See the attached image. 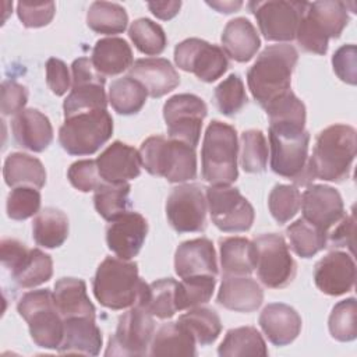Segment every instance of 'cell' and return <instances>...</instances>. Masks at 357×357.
<instances>
[{
	"instance_id": "cell-1",
	"label": "cell",
	"mask_w": 357,
	"mask_h": 357,
	"mask_svg": "<svg viewBox=\"0 0 357 357\" xmlns=\"http://www.w3.org/2000/svg\"><path fill=\"white\" fill-rule=\"evenodd\" d=\"M357 134L347 124H332L324 128L308 156L307 176L310 183L315 178L340 183L350 174L356 158Z\"/></svg>"
},
{
	"instance_id": "cell-2",
	"label": "cell",
	"mask_w": 357,
	"mask_h": 357,
	"mask_svg": "<svg viewBox=\"0 0 357 357\" xmlns=\"http://www.w3.org/2000/svg\"><path fill=\"white\" fill-rule=\"evenodd\" d=\"M297 60V50L287 43L268 46L257 57L247 73V82L254 99L262 107L290 91Z\"/></svg>"
},
{
	"instance_id": "cell-3",
	"label": "cell",
	"mask_w": 357,
	"mask_h": 357,
	"mask_svg": "<svg viewBox=\"0 0 357 357\" xmlns=\"http://www.w3.org/2000/svg\"><path fill=\"white\" fill-rule=\"evenodd\" d=\"M145 282L135 262L119 257L105 258L96 269L92 289L96 300L106 308L124 310L139 301Z\"/></svg>"
},
{
	"instance_id": "cell-4",
	"label": "cell",
	"mask_w": 357,
	"mask_h": 357,
	"mask_svg": "<svg viewBox=\"0 0 357 357\" xmlns=\"http://www.w3.org/2000/svg\"><path fill=\"white\" fill-rule=\"evenodd\" d=\"M141 163L149 174L170 183H185L197 177L195 148L162 135L148 137L139 148Z\"/></svg>"
},
{
	"instance_id": "cell-5",
	"label": "cell",
	"mask_w": 357,
	"mask_h": 357,
	"mask_svg": "<svg viewBox=\"0 0 357 357\" xmlns=\"http://www.w3.org/2000/svg\"><path fill=\"white\" fill-rule=\"evenodd\" d=\"M237 132L230 124L213 120L206 127L202 149V178L212 185H230L238 177Z\"/></svg>"
},
{
	"instance_id": "cell-6",
	"label": "cell",
	"mask_w": 357,
	"mask_h": 357,
	"mask_svg": "<svg viewBox=\"0 0 357 357\" xmlns=\"http://www.w3.org/2000/svg\"><path fill=\"white\" fill-rule=\"evenodd\" d=\"M347 24L346 3L335 0L308 3L297 28V43L308 53L325 54L329 39L339 38Z\"/></svg>"
},
{
	"instance_id": "cell-7",
	"label": "cell",
	"mask_w": 357,
	"mask_h": 357,
	"mask_svg": "<svg viewBox=\"0 0 357 357\" xmlns=\"http://www.w3.org/2000/svg\"><path fill=\"white\" fill-rule=\"evenodd\" d=\"M17 311L26 321L29 335L36 346L49 350L59 349L64 335V318L49 289L25 293L18 300Z\"/></svg>"
},
{
	"instance_id": "cell-8",
	"label": "cell",
	"mask_w": 357,
	"mask_h": 357,
	"mask_svg": "<svg viewBox=\"0 0 357 357\" xmlns=\"http://www.w3.org/2000/svg\"><path fill=\"white\" fill-rule=\"evenodd\" d=\"M113 132V119L106 109L78 113L64 117L59 130L61 148L74 156L95 153L109 141Z\"/></svg>"
},
{
	"instance_id": "cell-9",
	"label": "cell",
	"mask_w": 357,
	"mask_h": 357,
	"mask_svg": "<svg viewBox=\"0 0 357 357\" xmlns=\"http://www.w3.org/2000/svg\"><path fill=\"white\" fill-rule=\"evenodd\" d=\"M269 142L271 169L273 173L294 181L297 185H308V131L269 127Z\"/></svg>"
},
{
	"instance_id": "cell-10",
	"label": "cell",
	"mask_w": 357,
	"mask_h": 357,
	"mask_svg": "<svg viewBox=\"0 0 357 357\" xmlns=\"http://www.w3.org/2000/svg\"><path fill=\"white\" fill-rule=\"evenodd\" d=\"M257 250V273L264 286L283 289L296 276V262L284 238L276 233H265L254 241Z\"/></svg>"
},
{
	"instance_id": "cell-11",
	"label": "cell",
	"mask_w": 357,
	"mask_h": 357,
	"mask_svg": "<svg viewBox=\"0 0 357 357\" xmlns=\"http://www.w3.org/2000/svg\"><path fill=\"white\" fill-rule=\"evenodd\" d=\"M213 225L226 233L247 231L255 218L252 205L241 192L230 185H209L205 192Z\"/></svg>"
},
{
	"instance_id": "cell-12",
	"label": "cell",
	"mask_w": 357,
	"mask_h": 357,
	"mask_svg": "<svg viewBox=\"0 0 357 357\" xmlns=\"http://www.w3.org/2000/svg\"><path fill=\"white\" fill-rule=\"evenodd\" d=\"M155 335V321L141 305L120 315L116 332L109 339L105 356H146Z\"/></svg>"
},
{
	"instance_id": "cell-13",
	"label": "cell",
	"mask_w": 357,
	"mask_h": 357,
	"mask_svg": "<svg viewBox=\"0 0 357 357\" xmlns=\"http://www.w3.org/2000/svg\"><path fill=\"white\" fill-rule=\"evenodd\" d=\"M73 86L71 92L63 102L64 117L84 112L100 110L107 106L105 92V77L96 71L91 59L79 57L73 61Z\"/></svg>"
},
{
	"instance_id": "cell-14",
	"label": "cell",
	"mask_w": 357,
	"mask_h": 357,
	"mask_svg": "<svg viewBox=\"0 0 357 357\" xmlns=\"http://www.w3.org/2000/svg\"><path fill=\"white\" fill-rule=\"evenodd\" d=\"M307 1L268 0L251 1L248 7L257 18L261 33L271 42H289L296 38Z\"/></svg>"
},
{
	"instance_id": "cell-15",
	"label": "cell",
	"mask_w": 357,
	"mask_h": 357,
	"mask_svg": "<svg viewBox=\"0 0 357 357\" xmlns=\"http://www.w3.org/2000/svg\"><path fill=\"white\" fill-rule=\"evenodd\" d=\"M208 114L205 102L192 93H177L163 105V119L170 139L195 148L199 142L202 121Z\"/></svg>"
},
{
	"instance_id": "cell-16",
	"label": "cell",
	"mask_w": 357,
	"mask_h": 357,
	"mask_svg": "<svg viewBox=\"0 0 357 357\" xmlns=\"http://www.w3.org/2000/svg\"><path fill=\"white\" fill-rule=\"evenodd\" d=\"M174 63L204 82H213L229 68L223 49L198 38L184 39L174 47Z\"/></svg>"
},
{
	"instance_id": "cell-17",
	"label": "cell",
	"mask_w": 357,
	"mask_h": 357,
	"mask_svg": "<svg viewBox=\"0 0 357 357\" xmlns=\"http://www.w3.org/2000/svg\"><path fill=\"white\" fill-rule=\"evenodd\" d=\"M206 198L198 184H181L166 201V216L178 233L202 231L206 226Z\"/></svg>"
},
{
	"instance_id": "cell-18",
	"label": "cell",
	"mask_w": 357,
	"mask_h": 357,
	"mask_svg": "<svg viewBox=\"0 0 357 357\" xmlns=\"http://www.w3.org/2000/svg\"><path fill=\"white\" fill-rule=\"evenodd\" d=\"M301 211L304 220L326 234L344 216V205L339 191L325 184L307 187L301 197Z\"/></svg>"
},
{
	"instance_id": "cell-19",
	"label": "cell",
	"mask_w": 357,
	"mask_h": 357,
	"mask_svg": "<svg viewBox=\"0 0 357 357\" xmlns=\"http://www.w3.org/2000/svg\"><path fill=\"white\" fill-rule=\"evenodd\" d=\"M148 234L146 219L134 211H127L106 227V243L121 259H132L141 251Z\"/></svg>"
},
{
	"instance_id": "cell-20",
	"label": "cell",
	"mask_w": 357,
	"mask_h": 357,
	"mask_svg": "<svg viewBox=\"0 0 357 357\" xmlns=\"http://www.w3.org/2000/svg\"><path fill=\"white\" fill-rule=\"evenodd\" d=\"M315 286L328 296L349 293L356 282V264L350 254L332 251L315 264Z\"/></svg>"
},
{
	"instance_id": "cell-21",
	"label": "cell",
	"mask_w": 357,
	"mask_h": 357,
	"mask_svg": "<svg viewBox=\"0 0 357 357\" xmlns=\"http://www.w3.org/2000/svg\"><path fill=\"white\" fill-rule=\"evenodd\" d=\"M100 178L106 183H127L141 173L139 152L121 141L112 142L96 159Z\"/></svg>"
},
{
	"instance_id": "cell-22",
	"label": "cell",
	"mask_w": 357,
	"mask_h": 357,
	"mask_svg": "<svg viewBox=\"0 0 357 357\" xmlns=\"http://www.w3.org/2000/svg\"><path fill=\"white\" fill-rule=\"evenodd\" d=\"M174 271L178 278L218 276L216 252L211 240L205 237L181 243L174 254Z\"/></svg>"
},
{
	"instance_id": "cell-23",
	"label": "cell",
	"mask_w": 357,
	"mask_h": 357,
	"mask_svg": "<svg viewBox=\"0 0 357 357\" xmlns=\"http://www.w3.org/2000/svg\"><path fill=\"white\" fill-rule=\"evenodd\" d=\"M128 75L141 82L152 98H162L180 84V75L176 68L169 60L162 57L135 60Z\"/></svg>"
},
{
	"instance_id": "cell-24",
	"label": "cell",
	"mask_w": 357,
	"mask_h": 357,
	"mask_svg": "<svg viewBox=\"0 0 357 357\" xmlns=\"http://www.w3.org/2000/svg\"><path fill=\"white\" fill-rule=\"evenodd\" d=\"M258 322L268 340L279 347L294 342L301 331V317L293 307L283 303L268 304Z\"/></svg>"
},
{
	"instance_id": "cell-25",
	"label": "cell",
	"mask_w": 357,
	"mask_h": 357,
	"mask_svg": "<svg viewBox=\"0 0 357 357\" xmlns=\"http://www.w3.org/2000/svg\"><path fill=\"white\" fill-rule=\"evenodd\" d=\"M18 145L32 152H43L53 141V127L47 116L38 109H24L11 121Z\"/></svg>"
},
{
	"instance_id": "cell-26",
	"label": "cell",
	"mask_w": 357,
	"mask_h": 357,
	"mask_svg": "<svg viewBox=\"0 0 357 357\" xmlns=\"http://www.w3.org/2000/svg\"><path fill=\"white\" fill-rule=\"evenodd\" d=\"M264 290L250 276H223L218 291V303L231 311L252 312L261 307Z\"/></svg>"
},
{
	"instance_id": "cell-27",
	"label": "cell",
	"mask_w": 357,
	"mask_h": 357,
	"mask_svg": "<svg viewBox=\"0 0 357 357\" xmlns=\"http://www.w3.org/2000/svg\"><path fill=\"white\" fill-rule=\"evenodd\" d=\"M102 342V332L93 318L73 317L64 319V335L57 350L63 354L98 356Z\"/></svg>"
},
{
	"instance_id": "cell-28",
	"label": "cell",
	"mask_w": 357,
	"mask_h": 357,
	"mask_svg": "<svg viewBox=\"0 0 357 357\" xmlns=\"http://www.w3.org/2000/svg\"><path fill=\"white\" fill-rule=\"evenodd\" d=\"M226 56L238 63L250 61L261 46L255 26L244 17L230 20L220 36Z\"/></svg>"
},
{
	"instance_id": "cell-29",
	"label": "cell",
	"mask_w": 357,
	"mask_h": 357,
	"mask_svg": "<svg viewBox=\"0 0 357 357\" xmlns=\"http://www.w3.org/2000/svg\"><path fill=\"white\" fill-rule=\"evenodd\" d=\"M53 297L56 307L64 319L73 317H88L95 319V307L86 294L82 279L61 278L54 283Z\"/></svg>"
},
{
	"instance_id": "cell-30",
	"label": "cell",
	"mask_w": 357,
	"mask_h": 357,
	"mask_svg": "<svg viewBox=\"0 0 357 357\" xmlns=\"http://www.w3.org/2000/svg\"><path fill=\"white\" fill-rule=\"evenodd\" d=\"M91 61L103 77L119 75L132 66V50L130 45L116 36L99 39L93 49Z\"/></svg>"
},
{
	"instance_id": "cell-31",
	"label": "cell",
	"mask_w": 357,
	"mask_h": 357,
	"mask_svg": "<svg viewBox=\"0 0 357 357\" xmlns=\"http://www.w3.org/2000/svg\"><path fill=\"white\" fill-rule=\"evenodd\" d=\"M219 250L223 276H245L255 269L257 250L254 243L248 238H220Z\"/></svg>"
},
{
	"instance_id": "cell-32",
	"label": "cell",
	"mask_w": 357,
	"mask_h": 357,
	"mask_svg": "<svg viewBox=\"0 0 357 357\" xmlns=\"http://www.w3.org/2000/svg\"><path fill=\"white\" fill-rule=\"evenodd\" d=\"M3 177L8 187L42 188L46 184V170L38 158L13 152L4 160Z\"/></svg>"
},
{
	"instance_id": "cell-33",
	"label": "cell",
	"mask_w": 357,
	"mask_h": 357,
	"mask_svg": "<svg viewBox=\"0 0 357 357\" xmlns=\"http://www.w3.org/2000/svg\"><path fill=\"white\" fill-rule=\"evenodd\" d=\"M195 339L191 332L177 322L162 325L152 337L149 356H197Z\"/></svg>"
},
{
	"instance_id": "cell-34",
	"label": "cell",
	"mask_w": 357,
	"mask_h": 357,
	"mask_svg": "<svg viewBox=\"0 0 357 357\" xmlns=\"http://www.w3.org/2000/svg\"><path fill=\"white\" fill-rule=\"evenodd\" d=\"M32 236L38 245L45 248H57L68 237V218L57 209L47 206L35 216L32 223Z\"/></svg>"
},
{
	"instance_id": "cell-35",
	"label": "cell",
	"mask_w": 357,
	"mask_h": 357,
	"mask_svg": "<svg viewBox=\"0 0 357 357\" xmlns=\"http://www.w3.org/2000/svg\"><path fill=\"white\" fill-rule=\"evenodd\" d=\"M176 287L177 282L172 278L159 279L149 284H145L139 301L135 305H141L156 318L169 319L177 311Z\"/></svg>"
},
{
	"instance_id": "cell-36",
	"label": "cell",
	"mask_w": 357,
	"mask_h": 357,
	"mask_svg": "<svg viewBox=\"0 0 357 357\" xmlns=\"http://www.w3.org/2000/svg\"><path fill=\"white\" fill-rule=\"evenodd\" d=\"M264 109L269 117V127L280 130H305V106L291 91L278 96Z\"/></svg>"
},
{
	"instance_id": "cell-37",
	"label": "cell",
	"mask_w": 357,
	"mask_h": 357,
	"mask_svg": "<svg viewBox=\"0 0 357 357\" xmlns=\"http://www.w3.org/2000/svg\"><path fill=\"white\" fill-rule=\"evenodd\" d=\"M220 357L268 356V349L261 333L252 326H240L227 331L218 349Z\"/></svg>"
},
{
	"instance_id": "cell-38",
	"label": "cell",
	"mask_w": 357,
	"mask_h": 357,
	"mask_svg": "<svg viewBox=\"0 0 357 357\" xmlns=\"http://www.w3.org/2000/svg\"><path fill=\"white\" fill-rule=\"evenodd\" d=\"M146 96L144 85L130 75L114 79L109 88V103L114 112L124 116L138 113L144 107Z\"/></svg>"
},
{
	"instance_id": "cell-39",
	"label": "cell",
	"mask_w": 357,
	"mask_h": 357,
	"mask_svg": "<svg viewBox=\"0 0 357 357\" xmlns=\"http://www.w3.org/2000/svg\"><path fill=\"white\" fill-rule=\"evenodd\" d=\"M130 190L128 183H106L103 181L93 194V205L96 212L107 222H112L126 213L130 206Z\"/></svg>"
},
{
	"instance_id": "cell-40",
	"label": "cell",
	"mask_w": 357,
	"mask_h": 357,
	"mask_svg": "<svg viewBox=\"0 0 357 357\" xmlns=\"http://www.w3.org/2000/svg\"><path fill=\"white\" fill-rule=\"evenodd\" d=\"M128 24V15L123 6L110 1H93L86 13V25L105 35L121 33Z\"/></svg>"
},
{
	"instance_id": "cell-41",
	"label": "cell",
	"mask_w": 357,
	"mask_h": 357,
	"mask_svg": "<svg viewBox=\"0 0 357 357\" xmlns=\"http://www.w3.org/2000/svg\"><path fill=\"white\" fill-rule=\"evenodd\" d=\"M178 322L191 332L195 342L201 346L212 344L222 332V322L216 311L201 305L190 308L185 314L180 315Z\"/></svg>"
},
{
	"instance_id": "cell-42",
	"label": "cell",
	"mask_w": 357,
	"mask_h": 357,
	"mask_svg": "<svg viewBox=\"0 0 357 357\" xmlns=\"http://www.w3.org/2000/svg\"><path fill=\"white\" fill-rule=\"evenodd\" d=\"M293 251L301 258H311L328 244V234L304 220L303 218L290 223L286 229Z\"/></svg>"
},
{
	"instance_id": "cell-43",
	"label": "cell",
	"mask_w": 357,
	"mask_h": 357,
	"mask_svg": "<svg viewBox=\"0 0 357 357\" xmlns=\"http://www.w3.org/2000/svg\"><path fill=\"white\" fill-rule=\"evenodd\" d=\"M216 284L215 276L201 275L183 278L176 287V308L177 311L190 310L206 304L213 294Z\"/></svg>"
},
{
	"instance_id": "cell-44",
	"label": "cell",
	"mask_w": 357,
	"mask_h": 357,
	"mask_svg": "<svg viewBox=\"0 0 357 357\" xmlns=\"http://www.w3.org/2000/svg\"><path fill=\"white\" fill-rule=\"evenodd\" d=\"M53 275V261L49 254L39 248L29 250V254L20 269L11 275L14 282L22 289L36 287L47 282Z\"/></svg>"
},
{
	"instance_id": "cell-45",
	"label": "cell",
	"mask_w": 357,
	"mask_h": 357,
	"mask_svg": "<svg viewBox=\"0 0 357 357\" xmlns=\"http://www.w3.org/2000/svg\"><path fill=\"white\" fill-rule=\"evenodd\" d=\"M266 138L259 130H247L240 137V165L247 173H262L268 163Z\"/></svg>"
},
{
	"instance_id": "cell-46",
	"label": "cell",
	"mask_w": 357,
	"mask_h": 357,
	"mask_svg": "<svg viewBox=\"0 0 357 357\" xmlns=\"http://www.w3.org/2000/svg\"><path fill=\"white\" fill-rule=\"evenodd\" d=\"M128 36L134 46L144 54H160L167 43L163 28L149 18H138L128 28Z\"/></svg>"
},
{
	"instance_id": "cell-47",
	"label": "cell",
	"mask_w": 357,
	"mask_h": 357,
	"mask_svg": "<svg viewBox=\"0 0 357 357\" xmlns=\"http://www.w3.org/2000/svg\"><path fill=\"white\" fill-rule=\"evenodd\" d=\"M331 336L339 342H351L357 337V304L350 297L339 301L328 321Z\"/></svg>"
},
{
	"instance_id": "cell-48",
	"label": "cell",
	"mask_w": 357,
	"mask_h": 357,
	"mask_svg": "<svg viewBox=\"0 0 357 357\" xmlns=\"http://www.w3.org/2000/svg\"><path fill=\"white\" fill-rule=\"evenodd\" d=\"M272 218L279 223H287L296 216L301 206V194L296 185L276 184L268 198Z\"/></svg>"
},
{
	"instance_id": "cell-49",
	"label": "cell",
	"mask_w": 357,
	"mask_h": 357,
	"mask_svg": "<svg viewBox=\"0 0 357 357\" xmlns=\"http://www.w3.org/2000/svg\"><path fill=\"white\" fill-rule=\"evenodd\" d=\"M215 103L219 112L225 116L237 114L247 105V93L241 78L237 74H230L215 88Z\"/></svg>"
},
{
	"instance_id": "cell-50",
	"label": "cell",
	"mask_w": 357,
	"mask_h": 357,
	"mask_svg": "<svg viewBox=\"0 0 357 357\" xmlns=\"http://www.w3.org/2000/svg\"><path fill=\"white\" fill-rule=\"evenodd\" d=\"M40 192L33 187H15L7 197V216L13 220H25L39 213Z\"/></svg>"
},
{
	"instance_id": "cell-51",
	"label": "cell",
	"mask_w": 357,
	"mask_h": 357,
	"mask_svg": "<svg viewBox=\"0 0 357 357\" xmlns=\"http://www.w3.org/2000/svg\"><path fill=\"white\" fill-rule=\"evenodd\" d=\"M67 177L71 185L81 192L95 191L103 183L98 170L96 160H91V159L74 162L68 167Z\"/></svg>"
},
{
	"instance_id": "cell-52",
	"label": "cell",
	"mask_w": 357,
	"mask_h": 357,
	"mask_svg": "<svg viewBox=\"0 0 357 357\" xmlns=\"http://www.w3.org/2000/svg\"><path fill=\"white\" fill-rule=\"evenodd\" d=\"M56 13V4L53 1L31 3L20 1L17 4V14L21 24L26 28H40L52 22Z\"/></svg>"
},
{
	"instance_id": "cell-53",
	"label": "cell",
	"mask_w": 357,
	"mask_h": 357,
	"mask_svg": "<svg viewBox=\"0 0 357 357\" xmlns=\"http://www.w3.org/2000/svg\"><path fill=\"white\" fill-rule=\"evenodd\" d=\"M357 49L354 45H343L340 46L333 57H332V66L335 74L346 84L354 85L357 81Z\"/></svg>"
},
{
	"instance_id": "cell-54",
	"label": "cell",
	"mask_w": 357,
	"mask_h": 357,
	"mask_svg": "<svg viewBox=\"0 0 357 357\" xmlns=\"http://www.w3.org/2000/svg\"><path fill=\"white\" fill-rule=\"evenodd\" d=\"M0 109L3 116H15L28 102V91L15 81H4L0 89Z\"/></svg>"
},
{
	"instance_id": "cell-55",
	"label": "cell",
	"mask_w": 357,
	"mask_h": 357,
	"mask_svg": "<svg viewBox=\"0 0 357 357\" xmlns=\"http://www.w3.org/2000/svg\"><path fill=\"white\" fill-rule=\"evenodd\" d=\"M28 254L29 248L15 238H3L0 243L1 264L11 275H14L20 269Z\"/></svg>"
},
{
	"instance_id": "cell-56",
	"label": "cell",
	"mask_w": 357,
	"mask_h": 357,
	"mask_svg": "<svg viewBox=\"0 0 357 357\" xmlns=\"http://www.w3.org/2000/svg\"><path fill=\"white\" fill-rule=\"evenodd\" d=\"M46 82L50 91L57 96H61L68 91L71 77L63 60L50 57L46 61Z\"/></svg>"
},
{
	"instance_id": "cell-57",
	"label": "cell",
	"mask_w": 357,
	"mask_h": 357,
	"mask_svg": "<svg viewBox=\"0 0 357 357\" xmlns=\"http://www.w3.org/2000/svg\"><path fill=\"white\" fill-rule=\"evenodd\" d=\"M354 231H356V219L354 213L344 215L340 222H337L331 231L328 233V243L333 247H347L353 252L354 245Z\"/></svg>"
},
{
	"instance_id": "cell-58",
	"label": "cell",
	"mask_w": 357,
	"mask_h": 357,
	"mask_svg": "<svg viewBox=\"0 0 357 357\" xmlns=\"http://www.w3.org/2000/svg\"><path fill=\"white\" fill-rule=\"evenodd\" d=\"M181 7V1H149L148 3V8L151 10V13L163 21L172 20L173 17H176L180 11Z\"/></svg>"
},
{
	"instance_id": "cell-59",
	"label": "cell",
	"mask_w": 357,
	"mask_h": 357,
	"mask_svg": "<svg viewBox=\"0 0 357 357\" xmlns=\"http://www.w3.org/2000/svg\"><path fill=\"white\" fill-rule=\"evenodd\" d=\"M206 4L219 13L230 14L237 11L243 6V1H206Z\"/></svg>"
}]
</instances>
